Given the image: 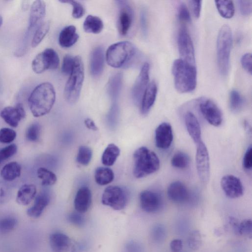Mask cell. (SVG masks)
Segmentation results:
<instances>
[{
  "instance_id": "1",
  "label": "cell",
  "mask_w": 252,
  "mask_h": 252,
  "mask_svg": "<svg viewBox=\"0 0 252 252\" xmlns=\"http://www.w3.org/2000/svg\"><path fill=\"white\" fill-rule=\"evenodd\" d=\"M55 100V90L50 83L39 84L33 89L28 99L32 114L35 117L47 114L51 110Z\"/></svg>"
},
{
  "instance_id": "2",
  "label": "cell",
  "mask_w": 252,
  "mask_h": 252,
  "mask_svg": "<svg viewBox=\"0 0 252 252\" xmlns=\"http://www.w3.org/2000/svg\"><path fill=\"white\" fill-rule=\"evenodd\" d=\"M172 72L174 86L180 93L193 91L196 86L197 72L195 65L190 64L180 59L173 63Z\"/></svg>"
},
{
  "instance_id": "3",
  "label": "cell",
  "mask_w": 252,
  "mask_h": 252,
  "mask_svg": "<svg viewBox=\"0 0 252 252\" xmlns=\"http://www.w3.org/2000/svg\"><path fill=\"white\" fill-rule=\"evenodd\" d=\"M137 54V50L133 44L128 41H123L109 47L106 53V60L111 67L124 68L131 64Z\"/></svg>"
},
{
  "instance_id": "4",
  "label": "cell",
  "mask_w": 252,
  "mask_h": 252,
  "mask_svg": "<svg viewBox=\"0 0 252 252\" xmlns=\"http://www.w3.org/2000/svg\"><path fill=\"white\" fill-rule=\"evenodd\" d=\"M133 173L136 178H142L157 171L160 167L157 154L146 147L137 149L133 155Z\"/></svg>"
},
{
  "instance_id": "5",
  "label": "cell",
  "mask_w": 252,
  "mask_h": 252,
  "mask_svg": "<svg viewBox=\"0 0 252 252\" xmlns=\"http://www.w3.org/2000/svg\"><path fill=\"white\" fill-rule=\"evenodd\" d=\"M232 35L230 27L223 25L220 29L217 40V59L219 72L226 76L229 71Z\"/></svg>"
},
{
  "instance_id": "6",
  "label": "cell",
  "mask_w": 252,
  "mask_h": 252,
  "mask_svg": "<svg viewBox=\"0 0 252 252\" xmlns=\"http://www.w3.org/2000/svg\"><path fill=\"white\" fill-rule=\"evenodd\" d=\"M84 78V68L82 60L80 56L74 57L73 68L69 75L64 90L66 101L71 104L78 100Z\"/></svg>"
},
{
  "instance_id": "7",
  "label": "cell",
  "mask_w": 252,
  "mask_h": 252,
  "mask_svg": "<svg viewBox=\"0 0 252 252\" xmlns=\"http://www.w3.org/2000/svg\"><path fill=\"white\" fill-rule=\"evenodd\" d=\"M128 200L127 190L124 188L111 186L106 188L101 198L102 203L115 210L125 208Z\"/></svg>"
},
{
  "instance_id": "8",
  "label": "cell",
  "mask_w": 252,
  "mask_h": 252,
  "mask_svg": "<svg viewBox=\"0 0 252 252\" xmlns=\"http://www.w3.org/2000/svg\"><path fill=\"white\" fill-rule=\"evenodd\" d=\"M59 64L57 52L53 49L47 48L36 55L32 62V67L35 73L40 74L48 69H57Z\"/></svg>"
},
{
  "instance_id": "9",
  "label": "cell",
  "mask_w": 252,
  "mask_h": 252,
  "mask_svg": "<svg viewBox=\"0 0 252 252\" xmlns=\"http://www.w3.org/2000/svg\"><path fill=\"white\" fill-rule=\"evenodd\" d=\"M49 243L53 252H82L80 245L66 234L55 232L49 236Z\"/></svg>"
},
{
  "instance_id": "10",
  "label": "cell",
  "mask_w": 252,
  "mask_h": 252,
  "mask_svg": "<svg viewBox=\"0 0 252 252\" xmlns=\"http://www.w3.org/2000/svg\"><path fill=\"white\" fill-rule=\"evenodd\" d=\"M177 43L180 59L190 64L195 65L193 42L187 30L184 27H182L179 31Z\"/></svg>"
},
{
  "instance_id": "11",
  "label": "cell",
  "mask_w": 252,
  "mask_h": 252,
  "mask_svg": "<svg viewBox=\"0 0 252 252\" xmlns=\"http://www.w3.org/2000/svg\"><path fill=\"white\" fill-rule=\"evenodd\" d=\"M195 155L196 166L200 181L204 184L208 183L210 175V165L207 148L201 141L196 144Z\"/></svg>"
},
{
  "instance_id": "12",
  "label": "cell",
  "mask_w": 252,
  "mask_h": 252,
  "mask_svg": "<svg viewBox=\"0 0 252 252\" xmlns=\"http://www.w3.org/2000/svg\"><path fill=\"white\" fill-rule=\"evenodd\" d=\"M198 107L202 116L210 125L215 126L221 125L222 114L214 101L209 98H201L199 101Z\"/></svg>"
},
{
  "instance_id": "13",
  "label": "cell",
  "mask_w": 252,
  "mask_h": 252,
  "mask_svg": "<svg viewBox=\"0 0 252 252\" xmlns=\"http://www.w3.org/2000/svg\"><path fill=\"white\" fill-rule=\"evenodd\" d=\"M119 8L118 29L121 35H126L133 21L134 13L130 3L126 0L116 1Z\"/></svg>"
},
{
  "instance_id": "14",
  "label": "cell",
  "mask_w": 252,
  "mask_h": 252,
  "mask_svg": "<svg viewBox=\"0 0 252 252\" xmlns=\"http://www.w3.org/2000/svg\"><path fill=\"white\" fill-rule=\"evenodd\" d=\"M150 65L148 63H144L137 77L131 91V96L134 102L141 103L143 95L149 85Z\"/></svg>"
},
{
  "instance_id": "15",
  "label": "cell",
  "mask_w": 252,
  "mask_h": 252,
  "mask_svg": "<svg viewBox=\"0 0 252 252\" xmlns=\"http://www.w3.org/2000/svg\"><path fill=\"white\" fill-rule=\"evenodd\" d=\"M220 186L225 195L230 198L241 196L244 188L241 180L233 175H226L221 179Z\"/></svg>"
},
{
  "instance_id": "16",
  "label": "cell",
  "mask_w": 252,
  "mask_h": 252,
  "mask_svg": "<svg viewBox=\"0 0 252 252\" xmlns=\"http://www.w3.org/2000/svg\"><path fill=\"white\" fill-rule=\"evenodd\" d=\"M139 200L141 208L147 213L157 212L160 208L162 203L160 194L150 190L142 191L139 195Z\"/></svg>"
},
{
  "instance_id": "17",
  "label": "cell",
  "mask_w": 252,
  "mask_h": 252,
  "mask_svg": "<svg viewBox=\"0 0 252 252\" xmlns=\"http://www.w3.org/2000/svg\"><path fill=\"white\" fill-rule=\"evenodd\" d=\"M155 144L158 149L166 150L172 144L173 135L172 126L170 124L163 122L156 128L155 130Z\"/></svg>"
},
{
  "instance_id": "18",
  "label": "cell",
  "mask_w": 252,
  "mask_h": 252,
  "mask_svg": "<svg viewBox=\"0 0 252 252\" xmlns=\"http://www.w3.org/2000/svg\"><path fill=\"white\" fill-rule=\"evenodd\" d=\"M46 13V4L44 1H34L31 8L29 26L27 32L34 33L37 28L43 22V20Z\"/></svg>"
},
{
  "instance_id": "19",
  "label": "cell",
  "mask_w": 252,
  "mask_h": 252,
  "mask_svg": "<svg viewBox=\"0 0 252 252\" xmlns=\"http://www.w3.org/2000/svg\"><path fill=\"white\" fill-rule=\"evenodd\" d=\"M0 115L10 126L17 127L21 120L26 117V112L21 103L15 106H7L1 111Z\"/></svg>"
},
{
  "instance_id": "20",
  "label": "cell",
  "mask_w": 252,
  "mask_h": 252,
  "mask_svg": "<svg viewBox=\"0 0 252 252\" xmlns=\"http://www.w3.org/2000/svg\"><path fill=\"white\" fill-rule=\"evenodd\" d=\"M168 198L173 202L184 203L190 197V192L186 185L180 181H174L168 187L167 190Z\"/></svg>"
},
{
  "instance_id": "21",
  "label": "cell",
  "mask_w": 252,
  "mask_h": 252,
  "mask_svg": "<svg viewBox=\"0 0 252 252\" xmlns=\"http://www.w3.org/2000/svg\"><path fill=\"white\" fill-rule=\"evenodd\" d=\"M50 201V195L48 192L43 191L38 194L34 199L33 204L27 211V214L31 218H39Z\"/></svg>"
},
{
  "instance_id": "22",
  "label": "cell",
  "mask_w": 252,
  "mask_h": 252,
  "mask_svg": "<svg viewBox=\"0 0 252 252\" xmlns=\"http://www.w3.org/2000/svg\"><path fill=\"white\" fill-rule=\"evenodd\" d=\"M92 193L87 187L80 188L75 195L74 204L77 212L83 214L86 212L92 204Z\"/></svg>"
},
{
  "instance_id": "23",
  "label": "cell",
  "mask_w": 252,
  "mask_h": 252,
  "mask_svg": "<svg viewBox=\"0 0 252 252\" xmlns=\"http://www.w3.org/2000/svg\"><path fill=\"white\" fill-rule=\"evenodd\" d=\"M185 122L187 131L196 145L201 142V132L200 124L195 116L190 111H188L185 115Z\"/></svg>"
},
{
  "instance_id": "24",
  "label": "cell",
  "mask_w": 252,
  "mask_h": 252,
  "mask_svg": "<svg viewBox=\"0 0 252 252\" xmlns=\"http://www.w3.org/2000/svg\"><path fill=\"white\" fill-rule=\"evenodd\" d=\"M157 85L155 81L149 84L141 101V112L142 115H147L153 107L157 97Z\"/></svg>"
},
{
  "instance_id": "25",
  "label": "cell",
  "mask_w": 252,
  "mask_h": 252,
  "mask_svg": "<svg viewBox=\"0 0 252 252\" xmlns=\"http://www.w3.org/2000/svg\"><path fill=\"white\" fill-rule=\"evenodd\" d=\"M104 63L103 49L100 46L97 47L92 51L90 59V71L94 77H97L101 74Z\"/></svg>"
},
{
  "instance_id": "26",
  "label": "cell",
  "mask_w": 252,
  "mask_h": 252,
  "mask_svg": "<svg viewBox=\"0 0 252 252\" xmlns=\"http://www.w3.org/2000/svg\"><path fill=\"white\" fill-rule=\"evenodd\" d=\"M79 35L75 26L70 25L64 27L59 36V43L63 48H69L73 46L78 40Z\"/></svg>"
},
{
  "instance_id": "27",
  "label": "cell",
  "mask_w": 252,
  "mask_h": 252,
  "mask_svg": "<svg viewBox=\"0 0 252 252\" xmlns=\"http://www.w3.org/2000/svg\"><path fill=\"white\" fill-rule=\"evenodd\" d=\"M123 82V76L120 73L113 75L109 80L107 90L112 103H117L119 98Z\"/></svg>"
},
{
  "instance_id": "28",
  "label": "cell",
  "mask_w": 252,
  "mask_h": 252,
  "mask_svg": "<svg viewBox=\"0 0 252 252\" xmlns=\"http://www.w3.org/2000/svg\"><path fill=\"white\" fill-rule=\"evenodd\" d=\"M36 187L33 184H25L19 189L16 196V202L21 205H27L35 198Z\"/></svg>"
},
{
  "instance_id": "29",
  "label": "cell",
  "mask_w": 252,
  "mask_h": 252,
  "mask_svg": "<svg viewBox=\"0 0 252 252\" xmlns=\"http://www.w3.org/2000/svg\"><path fill=\"white\" fill-rule=\"evenodd\" d=\"M21 167L20 164L12 161L5 164L0 171L1 178L6 181H12L20 177Z\"/></svg>"
},
{
  "instance_id": "30",
  "label": "cell",
  "mask_w": 252,
  "mask_h": 252,
  "mask_svg": "<svg viewBox=\"0 0 252 252\" xmlns=\"http://www.w3.org/2000/svg\"><path fill=\"white\" fill-rule=\"evenodd\" d=\"M104 27L103 22L97 16L89 15L83 23V29L88 33L97 34L100 33Z\"/></svg>"
},
{
  "instance_id": "31",
  "label": "cell",
  "mask_w": 252,
  "mask_h": 252,
  "mask_svg": "<svg viewBox=\"0 0 252 252\" xmlns=\"http://www.w3.org/2000/svg\"><path fill=\"white\" fill-rule=\"evenodd\" d=\"M120 154V150L114 144H110L106 148L102 155V163L107 166L113 165Z\"/></svg>"
},
{
  "instance_id": "32",
  "label": "cell",
  "mask_w": 252,
  "mask_h": 252,
  "mask_svg": "<svg viewBox=\"0 0 252 252\" xmlns=\"http://www.w3.org/2000/svg\"><path fill=\"white\" fill-rule=\"evenodd\" d=\"M114 178L113 170L108 167H99L95 171V181L99 185L103 186L110 183Z\"/></svg>"
},
{
  "instance_id": "33",
  "label": "cell",
  "mask_w": 252,
  "mask_h": 252,
  "mask_svg": "<svg viewBox=\"0 0 252 252\" xmlns=\"http://www.w3.org/2000/svg\"><path fill=\"white\" fill-rule=\"evenodd\" d=\"M217 9L221 16L225 19L231 18L235 13V7L232 0L215 1Z\"/></svg>"
},
{
  "instance_id": "34",
  "label": "cell",
  "mask_w": 252,
  "mask_h": 252,
  "mask_svg": "<svg viewBox=\"0 0 252 252\" xmlns=\"http://www.w3.org/2000/svg\"><path fill=\"white\" fill-rule=\"evenodd\" d=\"M245 104V99L236 90L231 91L229 94V107L232 112H240Z\"/></svg>"
},
{
  "instance_id": "35",
  "label": "cell",
  "mask_w": 252,
  "mask_h": 252,
  "mask_svg": "<svg viewBox=\"0 0 252 252\" xmlns=\"http://www.w3.org/2000/svg\"><path fill=\"white\" fill-rule=\"evenodd\" d=\"M190 163V158L188 154L183 152H177L171 160L172 166L175 168L183 169L187 168Z\"/></svg>"
},
{
  "instance_id": "36",
  "label": "cell",
  "mask_w": 252,
  "mask_h": 252,
  "mask_svg": "<svg viewBox=\"0 0 252 252\" xmlns=\"http://www.w3.org/2000/svg\"><path fill=\"white\" fill-rule=\"evenodd\" d=\"M237 233L243 236L247 237L250 239L252 237V221L251 219H245L238 223L236 221L231 220Z\"/></svg>"
},
{
  "instance_id": "37",
  "label": "cell",
  "mask_w": 252,
  "mask_h": 252,
  "mask_svg": "<svg viewBox=\"0 0 252 252\" xmlns=\"http://www.w3.org/2000/svg\"><path fill=\"white\" fill-rule=\"evenodd\" d=\"M37 175L44 186L53 185L57 180L56 175L53 172L44 167H40L37 169Z\"/></svg>"
},
{
  "instance_id": "38",
  "label": "cell",
  "mask_w": 252,
  "mask_h": 252,
  "mask_svg": "<svg viewBox=\"0 0 252 252\" xmlns=\"http://www.w3.org/2000/svg\"><path fill=\"white\" fill-rule=\"evenodd\" d=\"M50 29V23L43 22L35 30L32 38L31 45L33 48L36 47L43 40Z\"/></svg>"
},
{
  "instance_id": "39",
  "label": "cell",
  "mask_w": 252,
  "mask_h": 252,
  "mask_svg": "<svg viewBox=\"0 0 252 252\" xmlns=\"http://www.w3.org/2000/svg\"><path fill=\"white\" fill-rule=\"evenodd\" d=\"M93 155L92 149L87 146L82 145L79 147L77 155V162L84 166H86L90 162Z\"/></svg>"
},
{
  "instance_id": "40",
  "label": "cell",
  "mask_w": 252,
  "mask_h": 252,
  "mask_svg": "<svg viewBox=\"0 0 252 252\" xmlns=\"http://www.w3.org/2000/svg\"><path fill=\"white\" fill-rule=\"evenodd\" d=\"M17 224V220L13 217L8 216L0 219V234H4L11 232Z\"/></svg>"
},
{
  "instance_id": "41",
  "label": "cell",
  "mask_w": 252,
  "mask_h": 252,
  "mask_svg": "<svg viewBox=\"0 0 252 252\" xmlns=\"http://www.w3.org/2000/svg\"><path fill=\"white\" fill-rule=\"evenodd\" d=\"M202 244V237L200 231L198 230L192 231L189 234L188 239L189 247L192 250H197L200 247Z\"/></svg>"
},
{
  "instance_id": "42",
  "label": "cell",
  "mask_w": 252,
  "mask_h": 252,
  "mask_svg": "<svg viewBox=\"0 0 252 252\" xmlns=\"http://www.w3.org/2000/svg\"><path fill=\"white\" fill-rule=\"evenodd\" d=\"M40 133V125L38 123H33L27 128L26 136L29 141L34 142L39 139Z\"/></svg>"
},
{
  "instance_id": "43",
  "label": "cell",
  "mask_w": 252,
  "mask_h": 252,
  "mask_svg": "<svg viewBox=\"0 0 252 252\" xmlns=\"http://www.w3.org/2000/svg\"><path fill=\"white\" fill-rule=\"evenodd\" d=\"M16 137V132L11 128L4 127L0 129V143H10Z\"/></svg>"
},
{
  "instance_id": "44",
  "label": "cell",
  "mask_w": 252,
  "mask_h": 252,
  "mask_svg": "<svg viewBox=\"0 0 252 252\" xmlns=\"http://www.w3.org/2000/svg\"><path fill=\"white\" fill-rule=\"evenodd\" d=\"M61 2L70 3L72 6V16L75 19L81 18L85 13V9L82 4L75 0H61Z\"/></svg>"
},
{
  "instance_id": "45",
  "label": "cell",
  "mask_w": 252,
  "mask_h": 252,
  "mask_svg": "<svg viewBox=\"0 0 252 252\" xmlns=\"http://www.w3.org/2000/svg\"><path fill=\"white\" fill-rule=\"evenodd\" d=\"M17 146L14 144L9 145L0 149V164L16 154Z\"/></svg>"
},
{
  "instance_id": "46",
  "label": "cell",
  "mask_w": 252,
  "mask_h": 252,
  "mask_svg": "<svg viewBox=\"0 0 252 252\" xmlns=\"http://www.w3.org/2000/svg\"><path fill=\"white\" fill-rule=\"evenodd\" d=\"M11 196V190L5 182L0 180V204L8 202Z\"/></svg>"
},
{
  "instance_id": "47",
  "label": "cell",
  "mask_w": 252,
  "mask_h": 252,
  "mask_svg": "<svg viewBox=\"0 0 252 252\" xmlns=\"http://www.w3.org/2000/svg\"><path fill=\"white\" fill-rule=\"evenodd\" d=\"M74 57L69 55H65L63 59L62 71L65 75H70L73 68Z\"/></svg>"
},
{
  "instance_id": "48",
  "label": "cell",
  "mask_w": 252,
  "mask_h": 252,
  "mask_svg": "<svg viewBox=\"0 0 252 252\" xmlns=\"http://www.w3.org/2000/svg\"><path fill=\"white\" fill-rule=\"evenodd\" d=\"M67 220L72 224L79 227H82L85 223V219L82 214L77 211L70 213L67 216Z\"/></svg>"
},
{
  "instance_id": "49",
  "label": "cell",
  "mask_w": 252,
  "mask_h": 252,
  "mask_svg": "<svg viewBox=\"0 0 252 252\" xmlns=\"http://www.w3.org/2000/svg\"><path fill=\"white\" fill-rule=\"evenodd\" d=\"M179 20L184 23H190L191 17L188 7L184 3L180 4L178 9Z\"/></svg>"
},
{
  "instance_id": "50",
  "label": "cell",
  "mask_w": 252,
  "mask_h": 252,
  "mask_svg": "<svg viewBox=\"0 0 252 252\" xmlns=\"http://www.w3.org/2000/svg\"><path fill=\"white\" fill-rule=\"evenodd\" d=\"M238 4L239 10L242 15L249 16L252 13V0H240L238 1Z\"/></svg>"
},
{
  "instance_id": "51",
  "label": "cell",
  "mask_w": 252,
  "mask_h": 252,
  "mask_svg": "<svg viewBox=\"0 0 252 252\" xmlns=\"http://www.w3.org/2000/svg\"><path fill=\"white\" fill-rule=\"evenodd\" d=\"M241 63L243 68L250 75L252 74V57L250 53L244 54L241 59Z\"/></svg>"
},
{
  "instance_id": "52",
  "label": "cell",
  "mask_w": 252,
  "mask_h": 252,
  "mask_svg": "<svg viewBox=\"0 0 252 252\" xmlns=\"http://www.w3.org/2000/svg\"><path fill=\"white\" fill-rule=\"evenodd\" d=\"M243 167L247 170H251L252 167V148L250 146L246 150L243 159Z\"/></svg>"
},
{
  "instance_id": "53",
  "label": "cell",
  "mask_w": 252,
  "mask_h": 252,
  "mask_svg": "<svg viewBox=\"0 0 252 252\" xmlns=\"http://www.w3.org/2000/svg\"><path fill=\"white\" fill-rule=\"evenodd\" d=\"M140 23L142 34L146 36L148 33V21L147 12L145 9H142L140 12Z\"/></svg>"
},
{
  "instance_id": "54",
  "label": "cell",
  "mask_w": 252,
  "mask_h": 252,
  "mask_svg": "<svg viewBox=\"0 0 252 252\" xmlns=\"http://www.w3.org/2000/svg\"><path fill=\"white\" fill-rule=\"evenodd\" d=\"M189 3L194 17L199 18L201 13L202 1L189 0Z\"/></svg>"
},
{
  "instance_id": "55",
  "label": "cell",
  "mask_w": 252,
  "mask_h": 252,
  "mask_svg": "<svg viewBox=\"0 0 252 252\" xmlns=\"http://www.w3.org/2000/svg\"><path fill=\"white\" fill-rule=\"evenodd\" d=\"M170 248L173 252H179L183 248V242L180 239L172 240L170 243Z\"/></svg>"
},
{
  "instance_id": "56",
  "label": "cell",
  "mask_w": 252,
  "mask_h": 252,
  "mask_svg": "<svg viewBox=\"0 0 252 252\" xmlns=\"http://www.w3.org/2000/svg\"><path fill=\"white\" fill-rule=\"evenodd\" d=\"M84 124L89 129L96 131L98 130V127L96 126L95 123L93 120L90 118H87L84 121Z\"/></svg>"
},
{
  "instance_id": "57",
  "label": "cell",
  "mask_w": 252,
  "mask_h": 252,
  "mask_svg": "<svg viewBox=\"0 0 252 252\" xmlns=\"http://www.w3.org/2000/svg\"><path fill=\"white\" fill-rule=\"evenodd\" d=\"M2 18L1 16L0 15V27L2 25Z\"/></svg>"
}]
</instances>
